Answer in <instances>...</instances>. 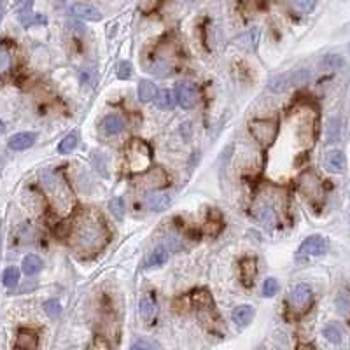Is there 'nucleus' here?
Listing matches in <instances>:
<instances>
[{"label":"nucleus","mask_w":350,"mask_h":350,"mask_svg":"<svg viewBox=\"0 0 350 350\" xmlns=\"http://www.w3.org/2000/svg\"><path fill=\"white\" fill-rule=\"evenodd\" d=\"M109 240L107 224L98 210H83L68 230V242L77 254L95 256Z\"/></svg>","instance_id":"f257e3e1"},{"label":"nucleus","mask_w":350,"mask_h":350,"mask_svg":"<svg viewBox=\"0 0 350 350\" xmlns=\"http://www.w3.org/2000/svg\"><path fill=\"white\" fill-rule=\"evenodd\" d=\"M40 184H42L54 212L58 216H68L76 207V200H74V193L65 177L53 170H42L40 172Z\"/></svg>","instance_id":"f03ea898"},{"label":"nucleus","mask_w":350,"mask_h":350,"mask_svg":"<svg viewBox=\"0 0 350 350\" xmlns=\"http://www.w3.org/2000/svg\"><path fill=\"white\" fill-rule=\"evenodd\" d=\"M151 158H153V153H151V147L147 146L146 142L138 138H133L126 147V161L128 167L133 174H144V172L149 170L151 167Z\"/></svg>","instance_id":"7ed1b4c3"},{"label":"nucleus","mask_w":350,"mask_h":350,"mask_svg":"<svg viewBox=\"0 0 350 350\" xmlns=\"http://www.w3.org/2000/svg\"><path fill=\"white\" fill-rule=\"evenodd\" d=\"M249 130L252 133V137L263 146H271L277 137L278 123L275 117H264V119H254L250 121Z\"/></svg>","instance_id":"20e7f679"},{"label":"nucleus","mask_w":350,"mask_h":350,"mask_svg":"<svg viewBox=\"0 0 350 350\" xmlns=\"http://www.w3.org/2000/svg\"><path fill=\"white\" fill-rule=\"evenodd\" d=\"M329 250V242L322 235H310L301 242L298 249V257H320Z\"/></svg>","instance_id":"39448f33"},{"label":"nucleus","mask_w":350,"mask_h":350,"mask_svg":"<svg viewBox=\"0 0 350 350\" xmlns=\"http://www.w3.org/2000/svg\"><path fill=\"white\" fill-rule=\"evenodd\" d=\"M175 98L180 107L184 109H193L198 102V90L193 83L182 81L175 86Z\"/></svg>","instance_id":"423d86ee"},{"label":"nucleus","mask_w":350,"mask_h":350,"mask_svg":"<svg viewBox=\"0 0 350 350\" xmlns=\"http://www.w3.org/2000/svg\"><path fill=\"white\" fill-rule=\"evenodd\" d=\"M312 301V289L307 284H298L289 294V305L298 312H303Z\"/></svg>","instance_id":"0eeeda50"},{"label":"nucleus","mask_w":350,"mask_h":350,"mask_svg":"<svg viewBox=\"0 0 350 350\" xmlns=\"http://www.w3.org/2000/svg\"><path fill=\"white\" fill-rule=\"evenodd\" d=\"M140 184H142L146 189H161L168 184V175L163 168L156 167L151 168V170L144 172L142 179H140Z\"/></svg>","instance_id":"6e6552de"},{"label":"nucleus","mask_w":350,"mask_h":350,"mask_svg":"<svg viewBox=\"0 0 350 350\" xmlns=\"http://www.w3.org/2000/svg\"><path fill=\"white\" fill-rule=\"evenodd\" d=\"M300 189L301 193L307 198H312V200H317L322 194V186H320V180L312 174V172H305L300 179Z\"/></svg>","instance_id":"1a4fd4ad"},{"label":"nucleus","mask_w":350,"mask_h":350,"mask_svg":"<svg viewBox=\"0 0 350 350\" xmlns=\"http://www.w3.org/2000/svg\"><path fill=\"white\" fill-rule=\"evenodd\" d=\"M70 13L74 14L76 18L84 21H100L104 18L102 11L98 7L91 6V4H84V2H77L70 7Z\"/></svg>","instance_id":"9d476101"},{"label":"nucleus","mask_w":350,"mask_h":350,"mask_svg":"<svg viewBox=\"0 0 350 350\" xmlns=\"http://www.w3.org/2000/svg\"><path fill=\"white\" fill-rule=\"evenodd\" d=\"M39 347V336L34 329H28V327H21L16 334V343L14 348L16 350H37Z\"/></svg>","instance_id":"9b49d317"},{"label":"nucleus","mask_w":350,"mask_h":350,"mask_svg":"<svg viewBox=\"0 0 350 350\" xmlns=\"http://www.w3.org/2000/svg\"><path fill=\"white\" fill-rule=\"evenodd\" d=\"M254 214H256V219L259 221L263 226H266L268 230H273V228L277 226V208L271 203H268V201L259 203V207L256 208Z\"/></svg>","instance_id":"f8f14e48"},{"label":"nucleus","mask_w":350,"mask_h":350,"mask_svg":"<svg viewBox=\"0 0 350 350\" xmlns=\"http://www.w3.org/2000/svg\"><path fill=\"white\" fill-rule=\"evenodd\" d=\"M37 142V133L35 131H20V133H14L9 138L7 146L11 151H27Z\"/></svg>","instance_id":"ddd939ff"},{"label":"nucleus","mask_w":350,"mask_h":350,"mask_svg":"<svg viewBox=\"0 0 350 350\" xmlns=\"http://www.w3.org/2000/svg\"><path fill=\"white\" fill-rule=\"evenodd\" d=\"M324 167L331 174H341L345 170V167H347V158H345V154L341 151L333 149L324 158Z\"/></svg>","instance_id":"4468645a"},{"label":"nucleus","mask_w":350,"mask_h":350,"mask_svg":"<svg viewBox=\"0 0 350 350\" xmlns=\"http://www.w3.org/2000/svg\"><path fill=\"white\" fill-rule=\"evenodd\" d=\"M257 275V259L254 256L240 259V280L245 287H250Z\"/></svg>","instance_id":"2eb2a0df"},{"label":"nucleus","mask_w":350,"mask_h":350,"mask_svg":"<svg viewBox=\"0 0 350 350\" xmlns=\"http://www.w3.org/2000/svg\"><path fill=\"white\" fill-rule=\"evenodd\" d=\"M146 205L153 212H165L172 207V196L167 193H149L146 196Z\"/></svg>","instance_id":"dca6fc26"},{"label":"nucleus","mask_w":350,"mask_h":350,"mask_svg":"<svg viewBox=\"0 0 350 350\" xmlns=\"http://www.w3.org/2000/svg\"><path fill=\"white\" fill-rule=\"evenodd\" d=\"M259 40H261V30L257 27H252L250 30L244 32L242 35L237 37V46H240L242 49H247V51H254L257 46H259Z\"/></svg>","instance_id":"f3484780"},{"label":"nucleus","mask_w":350,"mask_h":350,"mask_svg":"<svg viewBox=\"0 0 350 350\" xmlns=\"http://www.w3.org/2000/svg\"><path fill=\"white\" fill-rule=\"evenodd\" d=\"M254 315H256V310H254V307H250V305H238V307H235L233 312H231L233 322L240 327L249 326V324L252 322Z\"/></svg>","instance_id":"a211bd4d"},{"label":"nucleus","mask_w":350,"mask_h":350,"mask_svg":"<svg viewBox=\"0 0 350 350\" xmlns=\"http://www.w3.org/2000/svg\"><path fill=\"white\" fill-rule=\"evenodd\" d=\"M100 128L105 135H116L124 130V119L117 114H109L102 119Z\"/></svg>","instance_id":"6ab92c4d"},{"label":"nucleus","mask_w":350,"mask_h":350,"mask_svg":"<svg viewBox=\"0 0 350 350\" xmlns=\"http://www.w3.org/2000/svg\"><path fill=\"white\" fill-rule=\"evenodd\" d=\"M268 91L271 93H284L289 88H293V81H291V72H284L278 74V76H273L266 84Z\"/></svg>","instance_id":"aec40b11"},{"label":"nucleus","mask_w":350,"mask_h":350,"mask_svg":"<svg viewBox=\"0 0 350 350\" xmlns=\"http://www.w3.org/2000/svg\"><path fill=\"white\" fill-rule=\"evenodd\" d=\"M44 268V261L40 256L37 254H28V256L23 257V263H21V270H23L25 275L32 277V275H37L40 270Z\"/></svg>","instance_id":"412c9836"},{"label":"nucleus","mask_w":350,"mask_h":350,"mask_svg":"<svg viewBox=\"0 0 350 350\" xmlns=\"http://www.w3.org/2000/svg\"><path fill=\"white\" fill-rule=\"evenodd\" d=\"M158 97V88L154 83L147 79H142L138 83V100L144 102V104H149V102H154Z\"/></svg>","instance_id":"4be33fe9"},{"label":"nucleus","mask_w":350,"mask_h":350,"mask_svg":"<svg viewBox=\"0 0 350 350\" xmlns=\"http://www.w3.org/2000/svg\"><path fill=\"white\" fill-rule=\"evenodd\" d=\"M168 250L165 247H156L153 252L147 256L146 259V266L147 268H156V266H163L165 263L168 261Z\"/></svg>","instance_id":"5701e85b"},{"label":"nucleus","mask_w":350,"mask_h":350,"mask_svg":"<svg viewBox=\"0 0 350 350\" xmlns=\"http://www.w3.org/2000/svg\"><path fill=\"white\" fill-rule=\"evenodd\" d=\"M341 137V119L340 117H331L326 126V140L327 144H336Z\"/></svg>","instance_id":"b1692460"},{"label":"nucleus","mask_w":350,"mask_h":350,"mask_svg":"<svg viewBox=\"0 0 350 350\" xmlns=\"http://www.w3.org/2000/svg\"><path fill=\"white\" fill-rule=\"evenodd\" d=\"M77 144H79V133L74 130V131H70L68 135H65V137L60 140V144H58V153H60V154H70L77 147Z\"/></svg>","instance_id":"393cba45"},{"label":"nucleus","mask_w":350,"mask_h":350,"mask_svg":"<svg viewBox=\"0 0 350 350\" xmlns=\"http://www.w3.org/2000/svg\"><path fill=\"white\" fill-rule=\"evenodd\" d=\"M177 104L175 93L170 90H163L160 95L156 97V107L160 110H172Z\"/></svg>","instance_id":"a878e982"},{"label":"nucleus","mask_w":350,"mask_h":350,"mask_svg":"<svg viewBox=\"0 0 350 350\" xmlns=\"http://www.w3.org/2000/svg\"><path fill=\"white\" fill-rule=\"evenodd\" d=\"M334 307L336 312L341 317H350V293L348 291H341L334 300Z\"/></svg>","instance_id":"bb28decb"},{"label":"nucleus","mask_w":350,"mask_h":350,"mask_svg":"<svg viewBox=\"0 0 350 350\" xmlns=\"http://www.w3.org/2000/svg\"><path fill=\"white\" fill-rule=\"evenodd\" d=\"M343 58L340 56V54H334V53H331V54H326V56L320 60V68H324V70H336V68H341L343 67Z\"/></svg>","instance_id":"cd10ccee"},{"label":"nucleus","mask_w":350,"mask_h":350,"mask_svg":"<svg viewBox=\"0 0 350 350\" xmlns=\"http://www.w3.org/2000/svg\"><path fill=\"white\" fill-rule=\"evenodd\" d=\"M322 334H324V338H326L327 341H331V343H334V345L340 343L341 336H343V333H341V327L338 326V324H327V326L322 329Z\"/></svg>","instance_id":"c85d7f7f"},{"label":"nucleus","mask_w":350,"mask_h":350,"mask_svg":"<svg viewBox=\"0 0 350 350\" xmlns=\"http://www.w3.org/2000/svg\"><path fill=\"white\" fill-rule=\"evenodd\" d=\"M91 161H93V168L102 177H109V170H107V158L100 151H93L91 153Z\"/></svg>","instance_id":"c756f323"},{"label":"nucleus","mask_w":350,"mask_h":350,"mask_svg":"<svg viewBox=\"0 0 350 350\" xmlns=\"http://www.w3.org/2000/svg\"><path fill=\"white\" fill-rule=\"evenodd\" d=\"M20 268L16 266H9L4 270V275H2V284L6 287H14L18 286V282H20Z\"/></svg>","instance_id":"7c9ffc66"},{"label":"nucleus","mask_w":350,"mask_h":350,"mask_svg":"<svg viewBox=\"0 0 350 350\" xmlns=\"http://www.w3.org/2000/svg\"><path fill=\"white\" fill-rule=\"evenodd\" d=\"M154 314H156V305H154V301L151 300L149 296L142 298V300H140V315H142V319L149 320V319H153Z\"/></svg>","instance_id":"2f4dec72"},{"label":"nucleus","mask_w":350,"mask_h":350,"mask_svg":"<svg viewBox=\"0 0 350 350\" xmlns=\"http://www.w3.org/2000/svg\"><path fill=\"white\" fill-rule=\"evenodd\" d=\"M20 23L23 25L25 28H30L32 25H44L46 23V18H44L42 14L27 13V14H20Z\"/></svg>","instance_id":"473e14b6"},{"label":"nucleus","mask_w":350,"mask_h":350,"mask_svg":"<svg viewBox=\"0 0 350 350\" xmlns=\"http://www.w3.org/2000/svg\"><path fill=\"white\" fill-rule=\"evenodd\" d=\"M289 2H291V7L300 14L312 13L315 7V0H289Z\"/></svg>","instance_id":"72a5a7b5"},{"label":"nucleus","mask_w":350,"mask_h":350,"mask_svg":"<svg viewBox=\"0 0 350 350\" xmlns=\"http://www.w3.org/2000/svg\"><path fill=\"white\" fill-rule=\"evenodd\" d=\"M109 210H110V214L116 217V219H123V216H124V200H123V198H119V196L112 198V200L109 201Z\"/></svg>","instance_id":"f704fd0d"},{"label":"nucleus","mask_w":350,"mask_h":350,"mask_svg":"<svg viewBox=\"0 0 350 350\" xmlns=\"http://www.w3.org/2000/svg\"><path fill=\"white\" fill-rule=\"evenodd\" d=\"M291 81H293V88L303 86L310 81V72L308 70H296V72H291Z\"/></svg>","instance_id":"c9c22d12"},{"label":"nucleus","mask_w":350,"mask_h":350,"mask_svg":"<svg viewBox=\"0 0 350 350\" xmlns=\"http://www.w3.org/2000/svg\"><path fill=\"white\" fill-rule=\"evenodd\" d=\"M44 312H46L49 317H53V319H56V317L61 315V305L58 300H47L46 303H44Z\"/></svg>","instance_id":"e433bc0d"},{"label":"nucleus","mask_w":350,"mask_h":350,"mask_svg":"<svg viewBox=\"0 0 350 350\" xmlns=\"http://www.w3.org/2000/svg\"><path fill=\"white\" fill-rule=\"evenodd\" d=\"M277 293H278V282H277V278L268 277L263 282V296L264 298H271V296H275Z\"/></svg>","instance_id":"4c0bfd02"},{"label":"nucleus","mask_w":350,"mask_h":350,"mask_svg":"<svg viewBox=\"0 0 350 350\" xmlns=\"http://www.w3.org/2000/svg\"><path fill=\"white\" fill-rule=\"evenodd\" d=\"M130 350H161L160 345L154 340H147V338H138L133 345H131Z\"/></svg>","instance_id":"58836bf2"},{"label":"nucleus","mask_w":350,"mask_h":350,"mask_svg":"<svg viewBox=\"0 0 350 350\" xmlns=\"http://www.w3.org/2000/svg\"><path fill=\"white\" fill-rule=\"evenodd\" d=\"M131 68H133V67H131L130 61H121V63L117 65V79H121V81L130 79Z\"/></svg>","instance_id":"ea45409f"},{"label":"nucleus","mask_w":350,"mask_h":350,"mask_svg":"<svg viewBox=\"0 0 350 350\" xmlns=\"http://www.w3.org/2000/svg\"><path fill=\"white\" fill-rule=\"evenodd\" d=\"M11 67V56L7 51L0 49V74L6 72V70H9Z\"/></svg>","instance_id":"a19ab883"},{"label":"nucleus","mask_w":350,"mask_h":350,"mask_svg":"<svg viewBox=\"0 0 350 350\" xmlns=\"http://www.w3.org/2000/svg\"><path fill=\"white\" fill-rule=\"evenodd\" d=\"M32 6H34V0H18V13L20 14L30 13Z\"/></svg>","instance_id":"79ce46f5"},{"label":"nucleus","mask_w":350,"mask_h":350,"mask_svg":"<svg viewBox=\"0 0 350 350\" xmlns=\"http://www.w3.org/2000/svg\"><path fill=\"white\" fill-rule=\"evenodd\" d=\"M91 350H110V348H109V345H107L104 340H97L93 347H91Z\"/></svg>","instance_id":"37998d69"},{"label":"nucleus","mask_w":350,"mask_h":350,"mask_svg":"<svg viewBox=\"0 0 350 350\" xmlns=\"http://www.w3.org/2000/svg\"><path fill=\"white\" fill-rule=\"evenodd\" d=\"M4 130H6V124H4V121L0 119V133H4Z\"/></svg>","instance_id":"c03bdc74"},{"label":"nucleus","mask_w":350,"mask_h":350,"mask_svg":"<svg viewBox=\"0 0 350 350\" xmlns=\"http://www.w3.org/2000/svg\"><path fill=\"white\" fill-rule=\"evenodd\" d=\"M4 13V0H0V16H2Z\"/></svg>","instance_id":"a18cd8bd"},{"label":"nucleus","mask_w":350,"mask_h":350,"mask_svg":"<svg viewBox=\"0 0 350 350\" xmlns=\"http://www.w3.org/2000/svg\"><path fill=\"white\" fill-rule=\"evenodd\" d=\"M348 51H350V46H348Z\"/></svg>","instance_id":"49530a36"}]
</instances>
